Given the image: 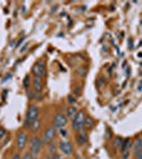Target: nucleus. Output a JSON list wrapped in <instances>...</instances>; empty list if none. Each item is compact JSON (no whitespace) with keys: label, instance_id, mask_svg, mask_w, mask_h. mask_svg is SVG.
Returning a JSON list of instances; mask_svg holds the SVG:
<instances>
[{"label":"nucleus","instance_id":"nucleus-24","mask_svg":"<svg viewBox=\"0 0 142 159\" xmlns=\"http://www.w3.org/2000/svg\"><path fill=\"white\" fill-rule=\"evenodd\" d=\"M135 159H142V150L139 151L138 153H136V155H135Z\"/></svg>","mask_w":142,"mask_h":159},{"label":"nucleus","instance_id":"nucleus-5","mask_svg":"<svg viewBox=\"0 0 142 159\" xmlns=\"http://www.w3.org/2000/svg\"><path fill=\"white\" fill-rule=\"evenodd\" d=\"M42 141L37 136H34L30 139V152L32 155H37L42 150Z\"/></svg>","mask_w":142,"mask_h":159},{"label":"nucleus","instance_id":"nucleus-28","mask_svg":"<svg viewBox=\"0 0 142 159\" xmlns=\"http://www.w3.org/2000/svg\"><path fill=\"white\" fill-rule=\"evenodd\" d=\"M28 47H29V45H28V44H27V45H24V47H22V48H21V50H20V52H21V53H22V52H24V51H26V50H27V48H28Z\"/></svg>","mask_w":142,"mask_h":159},{"label":"nucleus","instance_id":"nucleus-25","mask_svg":"<svg viewBox=\"0 0 142 159\" xmlns=\"http://www.w3.org/2000/svg\"><path fill=\"white\" fill-rule=\"evenodd\" d=\"M128 151H124V152H122V158L123 159H127L128 158Z\"/></svg>","mask_w":142,"mask_h":159},{"label":"nucleus","instance_id":"nucleus-10","mask_svg":"<svg viewBox=\"0 0 142 159\" xmlns=\"http://www.w3.org/2000/svg\"><path fill=\"white\" fill-rule=\"evenodd\" d=\"M76 142L81 145H84L87 142V135L84 132H79V134L76 135Z\"/></svg>","mask_w":142,"mask_h":159},{"label":"nucleus","instance_id":"nucleus-32","mask_svg":"<svg viewBox=\"0 0 142 159\" xmlns=\"http://www.w3.org/2000/svg\"><path fill=\"white\" fill-rule=\"evenodd\" d=\"M137 90H138V91H141V90H142V81L140 82V85H139V86H138V88H137Z\"/></svg>","mask_w":142,"mask_h":159},{"label":"nucleus","instance_id":"nucleus-6","mask_svg":"<svg viewBox=\"0 0 142 159\" xmlns=\"http://www.w3.org/2000/svg\"><path fill=\"white\" fill-rule=\"evenodd\" d=\"M27 140H28V136L24 132H19L17 134V137H16V145H17V149L19 151H22L27 145Z\"/></svg>","mask_w":142,"mask_h":159},{"label":"nucleus","instance_id":"nucleus-33","mask_svg":"<svg viewBox=\"0 0 142 159\" xmlns=\"http://www.w3.org/2000/svg\"><path fill=\"white\" fill-rule=\"evenodd\" d=\"M14 42H15V40H12V42H10V46H12V45H14Z\"/></svg>","mask_w":142,"mask_h":159},{"label":"nucleus","instance_id":"nucleus-23","mask_svg":"<svg viewBox=\"0 0 142 159\" xmlns=\"http://www.w3.org/2000/svg\"><path fill=\"white\" fill-rule=\"evenodd\" d=\"M21 159H32V155H31V153H24Z\"/></svg>","mask_w":142,"mask_h":159},{"label":"nucleus","instance_id":"nucleus-9","mask_svg":"<svg viewBox=\"0 0 142 159\" xmlns=\"http://www.w3.org/2000/svg\"><path fill=\"white\" fill-rule=\"evenodd\" d=\"M32 84H33V88L36 92H40L42 90V78H35V76H34L33 81H32Z\"/></svg>","mask_w":142,"mask_h":159},{"label":"nucleus","instance_id":"nucleus-27","mask_svg":"<svg viewBox=\"0 0 142 159\" xmlns=\"http://www.w3.org/2000/svg\"><path fill=\"white\" fill-rule=\"evenodd\" d=\"M24 38H26V37H24V36H22V37H21V38H20V39H19V42H17V44H16V46H15L16 48H18L19 46H20V45H21V44H22V42H24Z\"/></svg>","mask_w":142,"mask_h":159},{"label":"nucleus","instance_id":"nucleus-11","mask_svg":"<svg viewBox=\"0 0 142 159\" xmlns=\"http://www.w3.org/2000/svg\"><path fill=\"white\" fill-rule=\"evenodd\" d=\"M76 114H78V109L74 106H70L69 108H67V117L69 118V119L73 120L74 117L76 116Z\"/></svg>","mask_w":142,"mask_h":159},{"label":"nucleus","instance_id":"nucleus-20","mask_svg":"<svg viewBox=\"0 0 142 159\" xmlns=\"http://www.w3.org/2000/svg\"><path fill=\"white\" fill-rule=\"evenodd\" d=\"M78 73H80V74L82 75V76H85L86 75V70L84 69V68H82V67H80V68H78Z\"/></svg>","mask_w":142,"mask_h":159},{"label":"nucleus","instance_id":"nucleus-7","mask_svg":"<svg viewBox=\"0 0 142 159\" xmlns=\"http://www.w3.org/2000/svg\"><path fill=\"white\" fill-rule=\"evenodd\" d=\"M67 122H68V119H67V117L65 115H63V114L55 115L54 126L56 128H64V127L67 125Z\"/></svg>","mask_w":142,"mask_h":159},{"label":"nucleus","instance_id":"nucleus-14","mask_svg":"<svg viewBox=\"0 0 142 159\" xmlns=\"http://www.w3.org/2000/svg\"><path fill=\"white\" fill-rule=\"evenodd\" d=\"M94 125V120L89 116H86L85 118V122H84V127H87V128H91L92 126Z\"/></svg>","mask_w":142,"mask_h":159},{"label":"nucleus","instance_id":"nucleus-31","mask_svg":"<svg viewBox=\"0 0 142 159\" xmlns=\"http://www.w3.org/2000/svg\"><path fill=\"white\" fill-rule=\"evenodd\" d=\"M128 46H130V49L133 48V39H130V42H128Z\"/></svg>","mask_w":142,"mask_h":159},{"label":"nucleus","instance_id":"nucleus-4","mask_svg":"<svg viewBox=\"0 0 142 159\" xmlns=\"http://www.w3.org/2000/svg\"><path fill=\"white\" fill-rule=\"evenodd\" d=\"M32 72L35 78H42L46 75V64L44 60H38L37 63L34 64V66L32 67Z\"/></svg>","mask_w":142,"mask_h":159},{"label":"nucleus","instance_id":"nucleus-22","mask_svg":"<svg viewBox=\"0 0 142 159\" xmlns=\"http://www.w3.org/2000/svg\"><path fill=\"white\" fill-rule=\"evenodd\" d=\"M60 134H61V136L62 137H64V138H65V137H67V131L66 129H63V128H60Z\"/></svg>","mask_w":142,"mask_h":159},{"label":"nucleus","instance_id":"nucleus-3","mask_svg":"<svg viewBox=\"0 0 142 159\" xmlns=\"http://www.w3.org/2000/svg\"><path fill=\"white\" fill-rule=\"evenodd\" d=\"M56 136V127L53 125H49L47 128L44 131L42 136V143H51L52 140L55 138Z\"/></svg>","mask_w":142,"mask_h":159},{"label":"nucleus","instance_id":"nucleus-12","mask_svg":"<svg viewBox=\"0 0 142 159\" xmlns=\"http://www.w3.org/2000/svg\"><path fill=\"white\" fill-rule=\"evenodd\" d=\"M132 145H133V143H132V140H130V138L123 139V142H122V145H121V153L124 152V151H127L128 149H130Z\"/></svg>","mask_w":142,"mask_h":159},{"label":"nucleus","instance_id":"nucleus-8","mask_svg":"<svg viewBox=\"0 0 142 159\" xmlns=\"http://www.w3.org/2000/svg\"><path fill=\"white\" fill-rule=\"evenodd\" d=\"M58 147H60V150L62 151V153L67 155V156H70V155L72 154L73 147L70 142L62 140V141H60V143H58Z\"/></svg>","mask_w":142,"mask_h":159},{"label":"nucleus","instance_id":"nucleus-29","mask_svg":"<svg viewBox=\"0 0 142 159\" xmlns=\"http://www.w3.org/2000/svg\"><path fill=\"white\" fill-rule=\"evenodd\" d=\"M53 159H65L60 155H53Z\"/></svg>","mask_w":142,"mask_h":159},{"label":"nucleus","instance_id":"nucleus-26","mask_svg":"<svg viewBox=\"0 0 142 159\" xmlns=\"http://www.w3.org/2000/svg\"><path fill=\"white\" fill-rule=\"evenodd\" d=\"M81 88L79 87V86H78V87H76L74 88V94H76V96H80V94H81Z\"/></svg>","mask_w":142,"mask_h":159},{"label":"nucleus","instance_id":"nucleus-13","mask_svg":"<svg viewBox=\"0 0 142 159\" xmlns=\"http://www.w3.org/2000/svg\"><path fill=\"white\" fill-rule=\"evenodd\" d=\"M134 153L136 154V153H138L139 151H141L142 150V140L140 138H138V139H136V142L134 143Z\"/></svg>","mask_w":142,"mask_h":159},{"label":"nucleus","instance_id":"nucleus-2","mask_svg":"<svg viewBox=\"0 0 142 159\" xmlns=\"http://www.w3.org/2000/svg\"><path fill=\"white\" fill-rule=\"evenodd\" d=\"M85 118H86V114H85L84 110L78 111L76 116L72 120V127L74 131H76L78 133L83 131V128H84Z\"/></svg>","mask_w":142,"mask_h":159},{"label":"nucleus","instance_id":"nucleus-1","mask_svg":"<svg viewBox=\"0 0 142 159\" xmlns=\"http://www.w3.org/2000/svg\"><path fill=\"white\" fill-rule=\"evenodd\" d=\"M38 115H39V110L38 107L35 105H30L29 109L27 111V116H26V120H24V126L26 128H30L31 124L33 123L34 121L38 119Z\"/></svg>","mask_w":142,"mask_h":159},{"label":"nucleus","instance_id":"nucleus-15","mask_svg":"<svg viewBox=\"0 0 142 159\" xmlns=\"http://www.w3.org/2000/svg\"><path fill=\"white\" fill-rule=\"evenodd\" d=\"M30 128H31V131H32L33 133H36L37 131L40 128V120H38V119H37V120L34 121L33 123L31 124Z\"/></svg>","mask_w":142,"mask_h":159},{"label":"nucleus","instance_id":"nucleus-16","mask_svg":"<svg viewBox=\"0 0 142 159\" xmlns=\"http://www.w3.org/2000/svg\"><path fill=\"white\" fill-rule=\"evenodd\" d=\"M30 81H31L30 75L27 74L26 76H24V81H22V86H24V88H26V89H29V85H30Z\"/></svg>","mask_w":142,"mask_h":159},{"label":"nucleus","instance_id":"nucleus-19","mask_svg":"<svg viewBox=\"0 0 142 159\" xmlns=\"http://www.w3.org/2000/svg\"><path fill=\"white\" fill-rule=\"evenodd\" d=\"M67 99H68V103H70L71 105H73V104H76V98H74L73 96H71V94H69V96L67 97Z\"/></svg>","mask_w":142,"mask_h":159},{"label":"nucleus","instance_id":"nucleus-17","mask_svg":"<svg viewBox=\"0 0 142 159\" xmlns=\"http://www.w3.org/2000/svg\"><path fill=\"white\" fill-rule=\"evenodd\" d=\"M122 142H123V139H122L121 137H119V136L114 139V145H115L116 147H121Z\"/></svg>","mask_w":142,"mask_h":159},{"label":"nucleus","instance_id":"nucleus-21","mask_svg":"<svg viewBox=\"0 0 142 159\" xmlns=\"http://www.w3.org/2000/svg\"><path fill=\"white\" fill-rule=\"evenodd\" d=\"M6 135V131L3 127H0V139L4 138Z\"/></svg>","mask_w":142,"mask_h":159},{"label":"nucleus","instance_id":"nucleus-30","mask_svg":"<svg viewBox=\"0 0 142 159\" xmlns=\"http://www.w3.org/2000/svg\"><path fill=\"white\" fill-rule=\"evenodd\" d=\"M12 159H20V155H19V154H15Z\"/></svg>","mask_w":142,"mask_h":159},{"label":"nucleus","instance_id":"nucleus-18","mask_svg":"<svg viewBox=\"0 0 142 159\" xmlns=\"http://www.w3.org/2000/svg\"><path fill=\"white\" fill-rule=\"evenodd\" d=\"M49 152L52 155H55L56 154V147L53 143H49Z\"/></svg>","mask_w":142,"mask_h":159}]
</instances>
